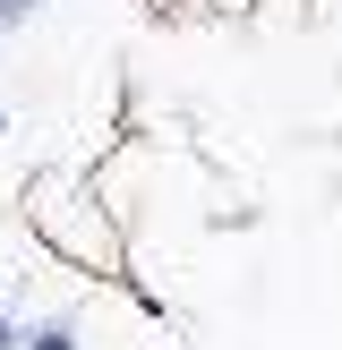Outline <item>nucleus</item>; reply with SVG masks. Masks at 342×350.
Returning <instances> with one entry per match:
<instances>
[{"label":"nucleus","instance_id":"1","mask_svg":"<svg viewBox=\"0 0 342 350\" xmlns=\"http://www.w3.org/2000/svg\"><path fill=\"white\" fill-rule=\"evenodd\" d=\"M26 350H77V342H68V334H60V325H43V334H34Z\"/></svg>","mask_w":342,"mask_h":350},{"label":"nucleus","instance_id":"2","mask_svg":"<svg viewBox=\"0 0 342 350\" xmlns=\"http://www.w3.org/2000/svg\"><path fill=\"white\" fill-rule=\"evenodd\" d=\"M0 350H9V317H0Z\"/></svg>","mask_w":342,"mask_h":350}]
</instances>
